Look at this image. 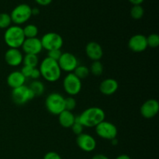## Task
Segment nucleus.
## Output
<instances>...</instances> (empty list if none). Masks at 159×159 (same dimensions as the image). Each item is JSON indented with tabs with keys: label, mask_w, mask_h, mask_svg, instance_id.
<instances>
[{
	"label": "nucleus",
	"mask_w": 159,
	"mask_h": 159,
	"mask_svg": "<svg viewBox=\"0 0 159 159\" xmlns=\"http://www.w3.org/2000/svg\"><path fill=\"white\" fill-rule=\"evenodd\" d=\"M77 117L83 127H96L102 121L105 120L106 114L102 109L93 107L84 110Z\"/></svg>",
	"instance_id": "obj_1"
},
{
	"label": "nucleus",
	"mask_w": 159,
	"mask_h": 159,
	"mask_svg": "<svg viewBox=\"0 0 159 159\" xmlns=\"http://www.w3.org/2000/svg\"><path fill=\"white\" fill-rule=\"evenodd\" d=\"M39 70L40 71V75L50 82H57L61 75V70L57 61L48 57H45L42 61Z\"/></svg>",
	"instance_id": "obj_2"
},
{
	"label": "nucleus",
	"mask_w": 159,
	"mask_h": 159,
	"mask_svg": "<svg viewBox=\"0 0 159 159\" xmlns=\"http://www.w3.org/2000/svg\"><path fill=\"white\" fill-rule=\"evenodd\" d=\"M25 39L23 28L17 25L10 26L4 33V41L9 48L19 49L23 45Z\"/></svg>",
	"instance_id": "obj_3"
},
{
	"label": "nucleus",
	"mask_w": 159,
	"mask_h": 159,
	"mask_svg": "<svg viewBox=\"0 0 159 159\" xmlns=\"http://www.w3.org/2000/svg\"><path fill=\"white\" fill-rule=\"evenodd\" d=\"M47 110L53 115L58 116L65 110V97L58 93H51L45 99Z\"/></svg>",
	"instance_id": "obj_4"
},
{
	"label": "nucleus",
	"mask_w": 159,
	"mask_h": 159,
	"mask_svg": "<svg viewBox=\"0 0 159 159\" xmlns=\"http://www.w3.org/2000/svg\"><path fill=\"white\" fill-rule=\"evenodd\" d=\"M32 16V8L27 4H20L16 6L10 13L12 23L17 26L23 24L30 19Z\"/></svg>",
	"instance_id": "obj_5"
},
{
	"label": "nucleus",
	"mask_w": 159,
	"mask_h": 159,
	"mask_svg": "<svg viewBox=\"0 0 159 159\" xmlns=\"http://www.w3.org/2000/svg\"><path fill=\"white\" fill-rule=\"evenodd\" d=\"M11 96L14 103L19 106L24 105L35 97L29 87L25 85L13 89L11 93Z\"/></svg>",
	"instance_id": "obj_6"
},
{
	"label": "nucleus",
	"mask_w": 159,
	"mask_h": 159,
	"mask_svg": "<svg viewBox=\"0 0 159 159\" xmlns=\"http://www.w3.org/2000/svg\"><path fill=\"white\" fill-rule=\"evenodd\" d=\"M43 49L48 51L51 50L61 49L63 46V39L60 34L54 32H49L45 34L40 39Z\"/></svg>",
	"instance_id": "obj_7"
},
{
	"label": "nucleus",
	"mask_w": 159,
	"mask_h": 159,
	"mask_svg": "<svg viewBox=\"0 0 159 159\" xmlns=\"http://www.w3.org/2000/svg\"><path fill=\"white\" fill-rule=\"evenodd\" d=\"M82 81L74 73H68L63 80V88L71 96H76L82 90Z\"/></svg>",
	"instance_id": "obj_8"
},
{
	"label": "nucleus",
	"mask_w": 159,
	"mask_h": 159,
	"mask_svg": "<svg viewBox=\"0 0 159 159\" xmlns=\"http://www.w3.org/2000/svg\"><path fill=\"white\" fill-rule=\"evenodd\" d=\"M96 133L99 138L111 141L116 138L118 130L113 123L103 120L96 127Z\"/></svg>",
	"instance_id": "obj_9"
},
{
	"label": "nucleus",
	"mask_w": 159,
	"mask_h": 159,
	"mask_svg": "<svg viewBox=\"0 0 159 159\" xmlns=\"http://www.w3.org/2000/svg\"><path fill=\"white\" fill-rule=\"evenodd\" d=\"M61 70L66 72L71 73L74 71L76 67L79 65L77 57L70 52L62 53L60 58L57 61Z\"/></svg>",
	"instance_id": "obj_10"
},
{
	"label": "nucleus",
	"mask_w": 159,
	"mask_h": 159,
	"mask_svg": "<svg viewBox=\"0 0 159 159\" xmlns=\"http://www.w3.org/2000/svg\"><path fill=\"white\" fill-rule=\"evenodd\" d=\"M76 144L81 150L85 152H91L96 148V141L93 136L89 134L82 133L76 138Z\"/></svg>",
	"instance_id": "obj_11"
},
{
	"label": "nucleus",
	"mask_w": 159,
	"mask_h": 159,
	"mask_svg": "<svg viewBox=\"0 0 159 159\" xmlns=\"http://www.w3.org/2000/svg\"><path fill=\"white\" fill-rule=\"evenodd\" d=\"M159 103L156 99H150L145 101L141 107V114L145 119H152L158 113Z\"/></svg>",
	"instance_id": "obj_12"
},
{
	"label": "nucleus",
	"mask_w": 159,
	"mask_h": 159,
	"mask_svg": "<svg viewBox=\"0 0 159 159\" xmlns=\"http://www.w3.org/2000/svg\"><path fill=\"white\" fill-rule=\"evenodd\" d=\"M23 52L27 54H35L37 55L43 50L40 40L37 37L34 38H26L23 45L21 46Z\"/></svg>",
	"instance_id": "obj_13"
},
{
	"label": "nucleus",
	"mask_w": 159,
	"mask_h": 159,
	"mask_svg": "<svg viewBox=\"0 0 159 159\" xmlns=\"http://www.w3.org/2000/svg\"><path fill=\"white\" fill-rule=\"evenodd\" d=\"M128 47L134 52H143L148 48L147 37L143 34H135L132 36L128 41Z\"/></svg>",
	"instance_id": "obj_14"
},
{
	"label": "nucleus",
	"mask_w": 159,
	"mask_h": 159,
	"mask_svg": "<svg viewBox=\"0 0 159 159\" xmlns=\"http://www.w3.org/2000/svg\"><path fill=\"white\" fill-rule=\"evenodd\" d=\"M4 58L9 66L17 67L23 63V56L21 51L17 48H9L6 51Z\"/></svg>",
	"instance_id": "obj_15"
},
{
	"label": "nucleus",
	"mask_w": 159,
	"mask_h": 159,
	"mask_svg": "<svg viewBox=\"0 0 159 159\" xmlns=\"http://www.w3.org/2000/svg\"><path fill=\"white\" fill-rule=\"evenodd\" d=\"M85 53L89 59L95 61H99L103 55V50L99 43L91 41L87 43L85 47Z\"/></svg>",
	"instance_id": "obj_16"
},
{
	"label": "nucleus",
	"mask_w": 159,
	"mask_h": 159,
	"mask_svg": "<svg viewBox=\"0 0 159 159\" xmlns=\"http://www.w3.org/2000/svg\"><path fill=\"white\" fill-rule=\"evenodd\" d=\"M119 85L116 79H106L99 85V91L106 96H111L117 91Z\"/></svg>",
	"instance_id": "obj_17"
},
{
	"label": "nucleus",
	"mask_w": 159,
	"mask_h": 159,
	"mask_svg": "<svg viewBox=\"0 0 159 159\" xmlns=\"http://www.w3.org/2000/svg\"><path fill=\"white\" fill-rule=\"evenodd\" d=\"M26 80V79L23 76L21 71H14L9 73V75L7 76L6 82H7L8 85L13 89L18 88V87L25 85Z\"/></svg>",
	"instance_id": "obj_18"
},
{
	"label": "nucleus",
	"mask_w": 159,
	"mask_h": 159,
	"mask_svg": "<svg viewBox=\"0 0 159 159\" xmlns=\"http://www.w3.org/2000/svg\"><path fill=\"white\" fill-rule=\"evenodd\" d=\"M75 116L71 111L64 110L58 115V121L61 126L65 128H71V126L75 123Z\"/></svg>",
	"instance_id": "obj_19"
},
{
	"label": "nucleus",
	"mask_w": 159,
	"mask_h": 159,
	"mask_svg": "<svg viewBox=\"0 0 159 159\" xmlns=\"http://www.w3.org/2000/svg\"><path fill=\"white\" fill-rule=\"evenodd\" d=\"M28 87L33 92L35 96H41L45 91L44 85L43 82L39 80H34Z\"/></svg>",
	"instance_id": "obj_20"
},
{
	"label": "nucleus",
	"mask_w": 159,
	"mask_h": 159,
	"mask_svg": "<svg viewBox=\"0 0 159 159\" xmlns=\"http://www.w3.org/2000/svg\"><path fill=\"white\" fill-rule=\"evenodd\" d=\"M23 65L30 66L31 68H37L39 63V58L35 54H25L23 59Z\"/></svg>",
	"instance_id": "obj_21"
},
{
	"label": "nucleus",
	"mask_w": 159,
	"mask_h": 159,
	"mask_svg": "<svg viewBox=\"0 0 159 159\" xmlns=\"http://www.w3.org/2000/svg\"><path fill=\"white\" fill-rule=\"evenodd\" d=\"M25 38H34L37 37L38 34V28L34 24H28L23 28Z\"/></svg>",
	"instance_id": "obj_22"
},
{
	"label": "nucleus",
	"mask_w": 159,
	"mask_h": 159,
	"mask_svg": "<svg viewBox=\"0 0 159 159\" xmlns=\"http://www.w3.org/2000/svg\"><path fill=\"white\" fill-rule=\"evenodd\" d=\"M89 73V68L85 65H78L74 70V74L81 80L88 77Z\"/></svg>",
	"instance_id": "obj_23"
},
{
	"label": "nucleus",
	"mask_w": 159,
	"mask_h": 159,
	"mask_svg": "<svg viewBox=\"0 0 159 159\" xmlns=\"http://www.w3.org/2000/svg\"><path fill=\"white\" fill-rule=\"evenodd\" d=\"M89 71L95 76H100L103 71V65L99 61H95L90 65Z\"/></svg>",
	"instance_id": "obj_24"
},
{
	"label": "nucleus",
	"mask_w": 159,
	"mask_h": 159,
	"mask_svg": "<svg viewBox=\"0 0 159 159\" xmlns=\"http://www.w3.org/2000/svg\"><path fill=\"white\" fill-rule=\"evenodd\" d=\"M144 10L141 5H135L130 9V16L134 20H140L143 17Z\"/></svg>",
	"instance_id": "obj_25"
},
{
	"label": "nucleus",
	"mask_w": 159,
	"mask_h": 159,
	"mask_svg": "<svg viewBox=\"0 0 159 159\" xmlns=\"http://www.w3.org/2000/svg\"><path fill=\"white\" fill-rule=\"evenodd\" d=\"M12 20L10 15L6 12L0 13V29H7L11 26Z\"/></svg>",
	"instance_id": "obj_26"
},
{
	"label": "nucleus",
	"mask_w": 159,
	"mask_h": 159,
	"mask_svg": "<svg viewBox=\"0 0 159 159\" xmlns=\"http://www.w3.org/2000/svg\"><path fill=\"white\" fill-rule=\"evenodd\" d=\"M148 47L152 48H158L159 45V36L157 34H152L147 37Z\"/></svg>",
	"instance_id": "obj_27"
},
{
	"label": "nucleus",
	"mask_w": 159,
	"mask_h": 159,
	"mask_svg": "<svg viewBox=\"0 0 159 159\" xmlns=\"http://www.w3.org/2000/svg\"><path fill=\"white\" fill-rule=\"evenodd\" d=\"M76 107V100L72 97L65 98V110L68 111H72Z\"/></svg>",
	"instance_id": "obj_28"
},
{
	"label": "nucleus",
	"mask_w": 159,
	"mask_h": 159,
	"mask_svg": "<svg viewBox=\"0 0 159 159\" xmlns=\"http://www.w3.org/2000/svg\"><path fill=\"white\" fill-rule=\"evenodd\" d=\"M61 54L62 52L61 51V49L51 50V51H48V57L57 61L59 60V58H60Z\"/></svg>",
	"instance_id": "obj_29"
},
{
	"label": "nucleus",
	"mask_w": 159,
	"mask_h": 159,
	"mask_svg": "<svg viewBox=\"0 0 159 159\" xmlns=\"http://www.w3.org/2000/svg\"><path fill=\"white\" fill-rule=\"evenodd\" d=\"M71 130H72L73 133H74L75 134L77 135V136L83 133L82 131H83L84 127L80 124V123L78 122V121H75V123L73 124V125L71 126Z\"/></svg>",
	"instance_id": "obj_30"
},
{
	"label": "nucleus",
	"mask_w": 159,
	"mask_h": 159,
	"mask_svg": "<svg viewBox=\"0 0 159 159\" xmlns=\"http://www.w3.org/2000/svg\"><path fill=\"white\" fill-rule=\"evenodd\" d=\"M34 68H31V67L30 66L23 65V68H22L21 70H20V71H21L22 74L23 75V76H24L26 79H27V78H30L31 74H32V71Z\"/></svg>",
	"instance_id": "obj_31"
},
{
	"label": "nucleus",
	"mask_w": 159,
	"mask_h": 159,
	"mask_svg": "<svg viewBox=\"0 0 159 159\" xmlns=\"http://www.w3.org/2000/svg\"><path fill=\"white\" fill-rule=\"evenodd\" d=\"M43 159H62L59 154L55 152H49L45 154Z\"/></svg>",
	"instance_id": "obj_32"
},
{
	"label": "nucleus",
	"mask_w": 159,
	"mask_h": 159,
	"mask_svg": "<svg viewBox=\"0 0 159 159\" xmlns=\"http://www.w3.org/2000/svg\"><path fill=\"white\" fill-rule=\"evenodd\" d=\"M40 76L41 75H40V70H39V68H34V69H33L30 79H34V80H38V79L40 77Z\"/></svg>",
	"instance_id": "obj_33"
},
{
	"label": "nucleus",
	"mask_w": 159,
	"mask_h": 159,
	"mask_svg": "<svg viewBox=\"0 0 159 159\" xmlns=\"http://www.w3.org/2000/svg\"><path fill=\"white\" fill-rule=\"evenodd\" d=\"M35 1L37 4L40 5V6H48V5L51 4V2H52V0H35Z\"/></svg>",
	"instance_id": "obj_34"
},
{
	"label": "nucleus",
	"mask_w": 159,
	"mask_h": 159,
	"mask_svg": "<svg viewBox=\"0 0 159 159\" xmlns=\"http://www.w3.org/2000/svg\"><path fill=\"white\" fill-rule=\"evenodd\" d=\"M92 159H110V158L105 155H102V154H98V155H94Z\"/></svg>",
	"instance_id": "obj_35"
},
{
	"label": "nucleus",
	"mask_w": 159,
	"mask_h": 159,
	"mask_svg": "<svg viewBox=\"0 0 159 159\" xmlns=\"http://www.w3.org/2000/svg\"><path fill=\"white\" fill-rule=\"evenodd\" d=\"M134 6L135 5H141L144 2V0H129Z\"/></svg>",
	"instance_id": "obj_36"
},
{
	"label": "nucleus",
	"mask_w": 159,
	"mask_h": 159,
	"mask_svg": "<svg viewBox=\"0 0 159 159\" xmlns=\"http://www.w3.org/2000/svg\"><path fill=\"white\" fill-rule=\"evenodd\" d=\"M115 159H131V158H130V156H128L127 155L124 154V155H119V156H117Z\"/></svg>",
	"instance_id": "obj_37"
},
{
	"label": "nucleus",
	"mask_w": 159,
	"mask_h": 159,
	"mask_svg": "<svg viewBox=\"0 0 159 159\" xmlns=\"http://www.w3.org/2000/svg\"><path fill=\"white\" fill-rule=\"evenodd\" d=\"M39 14L38 9H32V15H37Z\"/></svg>",
	"instance_id": "obj_38"
},
{
	"label": "nucleus",
	"mask_w": 159,
	"mask_h": 159,
	"mask_svg": "<svg viewBox=\"0 0 159 159\" xmlns=\"http://www.w3.org/2000/svg\"><path fill=\"white\" fill-rule=\"evenodd\" d=\"M112 141H113V144H117V140H116V138H114V139L111 140Z\"/></svg>",
	"instance_id": "obj_39"
}]
</instances>
